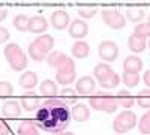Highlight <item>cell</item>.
Wrapping results in <instances>:
<instances>
[{
    "instance_id": "cell-20",
    "label": "cell",
    "mask_w": 150,
    "mask_h": 135,
    "mask_svg": "<svg viewBox=\"0 0 150 135\" xmlns=\"http://www.w3.org/2000/svg\"><path fill=\"white\" fill-rule=\"evenodd\" d=\"M128 47L132 53H143L146 50V39L138 38L135 35H131L128 39Z\"/></svg>"
},
{
    "instance_id": "cell-2",
    "label": "cell",
    "mask_w": 150,
    "mask_h": 135,
    "mask_svg": "<svg viewBox=\"0 0 150 135\" xmlns=\"http://www.w3.org/2000/svg\"><path fill=\"white\" fill-rule=\"evenodd\" d=\"M5 57L14 71H24L27 68V56L17 44H8L5 47Z\"/></svg>"
},
{
    "instance_id": "cell-7",
    "label": "cell",
    "mask_w": 150,
    "mask_h": 135,
    "mask_svg": "<svg viewBox=\"0 0 150 135\" xmlns=\"http://www.w3.org/2000/svg\"><path fill=\"white\" fill-rule=\"evenodd\" d=\"M98 54L105 62H114L119 57V47L114 41H104L98 47Z\"/></svg>"
},
{
    "instance_id": "cell-1",
    "label": "cell",
    "mask_w": 150,
    "mask_h": 135,
    "mask_svg": "<svg viewBox=\"0 0 150 135\" xmlns=\"http://www.w3.org/2000/svg\"><path fill=\"white\" fill-rule=\"evenodd\" d=\"M72 120V113L66 102L57 99V98H50L44 101L36 113L35 123L38 128H41L45 132L59 134L63 132Z\"/></svg>"
},
{
    "instance_id": "cell-6",
    "label": "cell",
    "mask_w": 150,
    "mask_h": 135,
    "mask_svg": "<svg viewBox=\"0 0 150 135\" xmlns=\"http://www.w3.org/2000/svg\"><path fill=\"white\" fill-rule=\"evenodd\" d=\"M102 20L110 29H114V30L125 29V26H126V17H123V14L119 9H111V8L104 9Z\"/></svg>"
},
{
    "instance_id": "cell-37",
    "label": "cell",
    "mask_w": 150,
    "mask_h": 135,
    "mask_svg": "<svg viewBox=\"0 0 150 135\" xmlns=\"http://www.w3.org/2000/svg\"><path fill=\"white\" fill-rule=\"evenodd\" d=\"M9 32L5 29V27H0V44H5V42H8V39H9Z\"/></svg>"
},
{
    "instance_id": "cell-38",
    "label": "cell",
    "mask_w": 150,
    "mask_h": 135,
    "mask_svg": "<svg viewBox=\"0 0 150 135\" xmlns=\"http://www.w3.org/2000/svg\"><path fill=\"white\" fill-rule=\"evenodd\" d=\"M143 80H144V83H146V86L150 89V69L149 71H146V74H144V77H143Z\"/></svg>"
},
{
    "instance_id": "cell-11",
    "label": "cell",
    "mask_w": 150,
    "mask_h": 135,
    "mask_svg": "<svg viewBox=\"0 0 150 135\" xmlns=\"http://www.w3.org/2000/svg\"><path fill=\"white\" fill-rule=\"evenodd\" d=\"M47 29H48V21L45 17L36 15V17H32L29 20V32L39 35V33H44Z\"/></svg>"
},
{
    "instance_id": "cell-3",
    "label": "cell",
    "mask_w": 150,
    "mask_h": 135,
    "mask_svg": "<svg viewBox=\"0 0 150 135\" xmlns=\"http://www.w3.org/2000/svg\"><path fill=\"white\" fill-rule=\"evenodd\" d=\"M90 107L98 110V111H104V113H114L117 107H119V102L116 99V96H112L110 93H105V92H98L95 96H92L90 99Z\"/></svg>"
},
{
    "instance_id": "cell-33",
    "label": "cell",
    "mask_w": 150,
    "mask_h": 135,
    "mask_svg": "<svg viewBox=\"0 0 150 135\" xmlns=\"http://www.w3.org/2000/svg\"><path fill=\"white\" fill-rule=\"evenodd\" d=\"M96 12H98V9L93 8V6H81V8H78V15L81 18H86V20L93 18L96 15Z\"/></svg>"
},
{
    "instance_id": "cell-28",
    "label": "cell",
    "mask_w": 150,
    "mask_h": 135,
    "mask_svg": "<svg viewBox=\"0 0 150 135\" xmlns=\"http://www.w3.org/2000/svg\"><path fill=\"white\" fill-rule=\"evenodd\" d=\"M29 17L24 15V14H20L14 18V27L20 32H27L29 30Z\"/></svg>"
},
{
    "instance_id": "cell-30",
    "label": "cell",
    "mask_w": 150,
    "mask_h": 135,
    "mask_svg": "<svg viewBox=\"0 0 150 135\" xmlns=\"http://www.w3.org/2000/svg\"><path fill=\"white\" fill-rule=\"evenodd\" d=\"M123 83L126 84V87H135L140 83V75L134 72H123Z\"/></svg>"
},
{
    "instance_id": "cell-27",
    "label": "cell",
    "mask_w": 150,
    "mask_h": 135,
    "mask_svg": "<svg viewBox=\"0 0 150 135\" xmlns=\"http://www.w3.org/2000/svg\"><path fill=\"white\" fill-rule=\"evenodd\" d=\"M112 71H111V68H110V65H107V63H98L96 66H95V69H93V75L101 81V80H104L107 75H110Z\"/></svg>"
},
{
    "instance_id": "cell-9",
    "label": "cell",
    "mask_w": 150,
    "mask_h": 135,
    "mask_svg": "<svg viewBox=\"0 0 150 135\" xmlns=\"http://www.w3.org/2000/svg\"><path fill=\"white\" fill-rule=\"evenodd\" d=\"M71 24V17L65 11H54L51 15V26L56 30H63Z\"/></svg>"
},
{
    "instance_id": "cell-36",
    "label": "cell",
    "mask_w": 150,
    "mask_h": 135,
    "mask_svg": "<svg viewBox=\"0 0 150 135\" xmlns=\"http://www.w3.org/2000/svg\"><path fill=\"white\" fill-rule=\"evenodd\" d=\"M11 129H9V125L6 123V122L0 117V135H9Z\"/></svg>"
},
{
    "instance_id": "cell-19",
    "label": "cell",
    "mask_w": 150,
    "mask_h": 135,
    "mask_svg": "<svg viewBox=\"0 0 150 135\" xmlns=\"http://www.w3.org/2000/svg\"><path fill=\"white\" fill-rule=\"evenodd\" d=\"M39 93L42 96H48V98H56L57 95V84L51 80H45L41 83L39 86Z\"/></svg>"
},
{
    "instance_id": "cell-26",
    "label": "cell",
    "mask_w": 150,
    "mask_h": 135,
    "mask_svg": "<svg viewBox=\"0 0 150 135\" xmlns=\"http://www.w3.org/2000/svg\"><path fill=\"white\" fill-rule=\"evenodd\" d=\"M66 59H68V56H66L65 53H62V51H54V53H51V56L47 59V62H48L50 66H53V68L57 69L63 62H66Z\"/></svg>"
},
{
    "instance_id": "cell-21",
    "label": "cell",
    "mask_w": 150,
    "mask_h": 135,
    "mask_svg": "<svg viewBox=\"0 0 150 135\" xmlns=\"http://www.w3.org/2000/svg\"><path fill=\"white\" fill-rule=\"evenodd\" d=\"M116 99H117L119 105H122L123 108H131V107L134 105V102H135L134 96H132L128 90H119Z\"/></svg>"
},
{
    "instance_id": "cell-31",
    "label": "cell",
    "mask_w": 150,
    "mask_h": 135,
    "mask_svg": "<svg viewBox=\"0 0 150 135\" xmlns=\"http://www.w3.org/2000/svg\"><path fill=\"white\" fill-rule=\"evenodd\" d=\"M138 131L141 134H144V135H149L150 134V111L146 113L140 119V122H138Z\"/></svg>"
},
{
    "instance_id": "cell-41",
    "label": "cell",
    "mask_w": 150,
    "mask_h": 135,
    "mask_svg": "<svg viewBox=\"0 0 150 135\" xmlns=\"http://www.w3.org/2000/svg\"><path fill=\"white\" fill-rule=\"evenodd\" d=\"M147 26H149V29H150V17H149V20H147Z\"/></svg>"
},
{
    "instance_id": "cell-8",
    "label": "cell",
    "mask_w": 150,
    "mask_h": 135,
    "mask_svg": "<svg viewBox=\"0 0 150 135\" xmlns=\"http://www.w3.org/2000/svg\"><path fill=\"white\" fill-rule=\"evenodd\" d=\"M68 30H69V35L74 39H83L84 36H87V33H89V26H87V23L84 20L78 18V20L71 21Z\"/></svg>"
},
{
    "instance_id": "cell-14",
    "label": "cell",
    "mask_w": 150,
    "mask_h": 135,
    "mask_svg": "<svg viewBox=\"0 0 150 135\" xmlns=\"http://www.w3.org/2000/svg\"><path fill=\"white\" fill-rule=\"evenodd\" d=\"M71 51H72V56L75 59H86L87 56H89V53H90V47H89V44H87L86 41H77L72 45Z\"/></svg>"
},
{
    "instance_id": "cell-29",
    "label": "cell",
    "mask_w": 150,
    "mask_h": 135,
    "mask_svg": "<svg viewBox=\"0 0 150 135\" xmlns=\"http://www.w3.org/2000/svg\"><path fill=\"white\" fill-rule=\"evenodd\" d=\"M137 104L141 108H150V89H144L137 95Z\"/></svg>"
},
{
    "instance_id": "cell-25",
    "label": "cell",
    "mask_w": 150,
    "mask_h": 135,
    "mask_svg": "<svg viewBox=\"0 0 150 135\" xmlns=\"http://www.w3.org/2000/svg\"><path fill=\"white\" fill-rule=\"evenodd\" d=\"M119 83H120V77H119V74H116L114 71H112L110 75H107L104 80L99 81V84H101L104 89H114V87L119 86Z\"/></svg>"
},
{
    "instance_id": "cell-34",
    "label": "cell",
    "mask_w": 150,
    "mask_h": 135,
    "mask_svg": "<svg viewBox=\"0 0 150 135\" xmlns=\"http://www.w3.org/2000/svg\"><path fill=\"white\" fill-rule=\"evenodd\" d=\"M14 95V86L8 81H0V98H9Z\"/></svg>"
},
{
    "instance_id": "cell-22",
    "label": "cell",
    "mask_w": 150,
    "mask_h": 135,
    "mask_svg": "<svg viewBox=\"0 0 150 135\" xmlns=\"http://www.w3.org/2000/svg\"><path fill=\"white\" fill-rule=\"evenodd\" d=\"M29 56H30L33 60H36V62H42V60L47 59V53H45L35 41L29 45Z\"/></svg>"
},
{
    "instance_id": "cell-32",
    "label": "cell",
    "mask_w": 150,
    "mask_h": 135,
    "mask_svg": "<svg viewBox=\"0 0 150 135\" xmlns=\"http://www.w3.org/2000/svg\"><path fill=\"white\" fill-rule=\"evenodd\" d=\"M132 35L138 36V38H143V39H147V36H150V29L147 26V23H140L138 26L134 29Z\"/></svg>"
},
{
    "instance_id": "cell-16",
    "label": "cell",
    "mask_w": 150,
    "mask_h": 135,
    "mask_svg": "<svg viewBox=\"0 0 150 135\" xmlns=\"http://www.w3.org/2000/svg\"><path fill=\"white\" fill-rule=\"evenodd\" d=\"M72 117L77 122H87L90 119V108L84 104H77L72 108Z\"/></svg>"
},
{
    "instance_id": "cell-10",
    "label": "cell",
    "mask_w": 150,
    "mask_h": 135,
    "mask_svg": "<svg viewBox=\"0 0 150 135\" xmlns=\"http://www.w3.org/2000/svg\"><path fill=\"white\" fill-rule=\"evenodd\" d=\"M77 93H80V95H83V96H89V95H92L93 92H95V89H96V83H95V80L92 78V77H81L78 81H77Z\"/></svg>"
},
{
    "instance_id": "cell-12",
    "label": "cell",
    "mask_w": 150,
    "mask_h": 135,
    "mask_svg": "<svg viewBox=\"0 0 150 135\" xmlns=\"http://www.w3.org/2000/svg\"><path fill=\"white\" fill-rule=\"evenodd\" d=\"M41 99L39 96H36L33 93H29V95H24L21 99H20V105L26 110V111H35V110H38L41 105Z\"/></svg>"
},
{
    "instance_id": "cell-35",
    "label": "cell",
    "mask_w": 150,
    "mask_h": 135,
    "mask_svg": "<svg viewBox=\"0 0 150 135\" xmlns=\"http://www.w3.org/2000/svg\"><path fill=\"white\" fill-rule=\"evenodd\" d=\"M62 98L68 99V102H71V104H75V101H77V92L72 87H65L62 90Z\"/></svg>"
},
{
    "instance_id": "cell-23",
    "label": "cell",
    "mask_w": 150,
    "mask_h": 135,
    "mask_svg": "<svg viewBox=\"0 0 150 135\" xmlns=\"http://www.w3.org/2000/svg\"><path fill=\"white\" fill-rule=\"evenodd\" d=\"M125 17H126L129 21H132V23H140L146 17V14H144L143 8L135 6V8H128L126 9V15H125Z\"/></svg>"
},
{
    "instance_id": "cell-40",
    "label": "cell",
    "mask_w": 150,
    "mask_h": 135,
    "mask_svg": "<svg viewBox=\"0 0 150 135\" xmlns=\"http://www.w3.org/2000/svg\"><path fill=\"white\" fill-rule=\"evenodd\" d=\"M56 135H75V134H72V132H59Z\"/></svg>"
},
{
    "instance_id": "cell-4",
    "label": "cell",
    "mask_w": 150,
    "mask_h": 135,
    "mask_svg": "<svg viewBox=\"0 0 150 135\" xmlns=\"http://www.w3.org/2000/svg\"><path fill=\"white\" fill-rule=\"evenodd\" d=\"M75 77H77V72H75V63L72 59H66V62H63L59 68H57V74H56V81L59 84L68 86L71 83L75 81Z\"/></svg>"
},
{
    "instance_id": "cell-24",
    "label": "cell",
    "mask_w": 150,
    "mask_h": 135,
    "mask_svg": "<svg viewBox=\"0 0 150 135\" xmlns=\"http://www.w3.org/2000/svg\"><path fill=\"white\" fill-rule=\"evenodd\" d=\"M35 42L39 45L45 53L51 51L53 47H54V38H53L51 35H41L38 39H35Z\"/></svg>"
},
{
    "instance_id": "cell-15",
    "label": "cell",
    "mask_w": 150,
    "mask_h": 135,
    "mask_svg": "<svg viewBox=\"0 0 150 135\" xmlns=\"http://www.w3.org/2000/svg\"><path fill=\"white\" fill-rule=\"evenodd\" d=\"M18 84L21 86L23 89H33V87H36V84H38V75L35 72H32V71L23 72L20 80H18Z\"/></svg>"
},
{
    "instance_id": "cell-18",
    "label": "cell",
    "mask_w": 150,
    "mask_h": 135,
    "mask_svg": "<svg viewBox=\"0 0 150 135\" xmlns=\"http://www.w3.org/2000/svg\"><path fill=\"white\" fill-rule=\"evenodd\" d=\"M18 135H39L35 120H23L18 125Z\"/></svg>"
},
{
    "instance_id": "cell-5",
    "label": "cell",
    "mask_w": 150,
    "mask_h": 135,
    "mask_svg": "<svg viewBox=\"0 0 150 135\" xmlns=\"http://www.w3.org/2000/svg\"><path fill=\"white\" fill-rule=\"evenodd\" d=\"M137 125V116L132 111H123L120 114L116 116L114 122H112V129L117 134H125L131 131L132 128H135Z\"/></svg>"
},
{
    "instance_id": "cell-42",
    "label": "cell",
    "mask_w": 150,
    "mask_h": 135,
    "mask_svg": "<svg viewBox=\"0 0 150 135\" xmlns=\"http://www.w3.org/2000/svg\"><path fill=\"white\" fill-rule=\"evenodd\" d=\"M149 50H150V41H149Z\"/></svg>"
},
{
    "instance_id": "cell-39",
    "label": "cell",
    "mask_w": 150,
    "mask_h": 135,
    "mask_svg": "<svg viewBox=\"0 0 150 135\" xmlns=\"http://www.w3.org/2000/svg\"><path fill=\"white\" fill-rule=\"evenodd\" d=\"M8 17V9L6 8H0V21H3Z\"/></svg>"
},
{
    "instance_id": "cell-17",
    "label": "cell",
    "mask_w": 150,
    "mask_h": 135,
    "mask_svg": "<svg viewBox=\"0 0 150 135\" xmlns=\"http://www.w3.org/2000/svg\"><path fill=\"white\" fill-rule=\"evenodd\" d=\"M21 113V105L18 101H6L2 107V114L6 117H18Z\"/></svg>"
},
{
    "instance_id": "cell-13",
    "label": "cell",
    "mask_w": 150,
    "mask_h": 135,
    "mask_svg": "<svg viewBox=\"0 0 150 135\" xmlns=\"http://www.w3.org/2000/svg\"><path fill=\"white\" fill-rule=\"evenodd\" d=\"M143 69V60L137 56H129L125 59L123 62V71L125 72H134V74H138Z\"/></svg>"
}]
</instances>
